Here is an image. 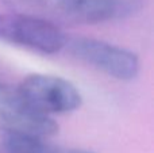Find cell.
Returning a JSON list of instances; mask_svg holds the SVG:
<instances>
[{"instance_id": "6da1fadb", "label": "cell", "mask_w": 154, "mask_h": 153, "mask_svg": "<svg viewBox=\"0 0 154 153\" xmlns=\"http://www.w3.org/2000/svg\"><path fill=\"white\" fill-rule=\"evenodd\" d=\"M7 8L56 26L107 22L122 11L119 0H0Z\"/></svg>"}, {"instance_id": "7a4b0ae2", "label": "cell", "mask_w": 154, "mask_h": 153, "mask_svg": "<svg viewBox=\"0 0 154 153\" xmlns=\"http://www.w3.org/2000/svg\"><path fill=\"white\" fill-rule=\"evenodd\" d=\"M64 50H68L76 60L116 80H134L141 69V62L135 53L96 38L68 37Z\"/></svg>"}, {"instance_id": "3957f363", "label": "cell", "mask_w": 154, "mask_h": 153, "mask_svg": "<svg viewBox=\"0 0 154 153\" xmlns=\"http://www.w3.org/2000/svg\"><path fill=\"white\" fill-rule=\"evenodd\" d=\"M66 38L58 26L49 22L15 11L0 12V42L50 56L64 50Z\"/></svg>"}, {"instance_id": "277c9868", "label": "cell", "mask_w": 154, "mask_h": 153, "mask_svg": "<svg viewBox=\"0 0 154 153\" xmlns=\"http://www.w3.org/2000/svg\"><path fill=\"white\" fill-rule=\"evenodd\" d=\"M16 89L34 110L49 117L73 113L82 105L79 88L60 76L32 73L26 76Z\"/></svg>"}, {"instance_id": "5b68a950", "label": "cell", "mask_w": 154, "mask_h": 153, "mask_svg": "<svg viewBox=\"0 0 154 153\" xmlns=\"http://www.w3.org/2000/svg\"><path fill=\"white\" fill-rule=\"evenodd\" d=\"M0 132L50 138L58 133V123L51 117L34 110L16 88L0 81Z\"/></svg>"}, {"instance_id": "8992f818", "label": "cell", "mask_w": 154, "mask_h": 153, "mask_svg": "<svg viewBox=\"0 0 154 153\" xmlns=\"http://www.w3.org/2000/svg\"><path fill=\"white\" fill-rule=\"evenodd\" d=\"M3 149L5 153H95L87 149L53 145L48 142V138L18 134H4Z\"/></svg>"}]
</instances>
